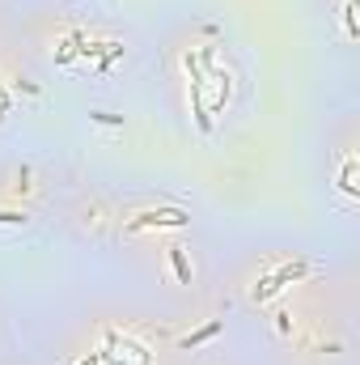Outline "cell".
Listing matches in <instances>:
<instances>
[{
  "instance_id": "obj_1",
  "label": "cell",
  "mask_w": 360,
  "mask_h": 365,
  "mask_svg": "<svg viewBox=\"0 0 360 365\" xmlns=\"http://www.w3.org/2000/svg\"><path fill=\"white\" fill-rule=\"evenodd\" d=\"M191 225V217L182 212V208H144V212H136L127 225H123V234H144V230H186Z\"/></svg>"
},
{
  "instance_id": "obj_2",
  "label": "cell",
  "mask_w": 360,
  "mask_h": 365,
  "mask_svg": "<svg viewBox=\"0 0 360 365\" xmlns=\"http://www.w3.org/2000/svg\"><path fill=\"white\" fill-rule=\"evenodd\" d=\"M309 272H314V264H305V259H301V264H284V268H275L271 276H263V280L250 289V297H255V302H268V297H275L284 284H292V280H301V276H309Z\"/></svg>"
},
{
  "instance_id": "obj_3",
  "label": "cell",
  "mask_w": 360,
  "mask_h": 365,
  "mask_svg": "<svg viewBox=\"0 0 360 365\" xmlns=\"http://www.w3.org/2000/svg\"><path fill=\"white\" fill-rule=\"evenodd\" d=\"M106 349H119V336H115V331H106ZM123 353H132V357H127V365H149V353H144L140 344H132V340H123ZM102 361L123 365V357H119V353H106Z\"/></svg>"
},
{
  "instance_id": "obj_4",
  "label": "cell",
  "mask_w": 360,
  "mask_h": 365,
  "mask_svg": "<svg viewBox=\"0 0 360 365\" xmlns=\"http://www.w3.org/2000/svg\"><path fill=\"white\" fill-rule=\"evenodd\" d=\"M221 327H225L221 319H212V323H203L199 331H191V336H182V340H179V349H186V353H191V349H199V344H208V340H216V336H221Z\"/></svg>"
},
{
  "instance_id": "obj_5",
  "label": "cell",
  "mask_w": 360,
  "mask_h": 365,
  "mask_svg": "<svg viewBox=\"0 0 360 365\" xmlns=\"http://www.w3.org/2000/svg\"><path fill=\"white\" fill-rule=\"evenodd\" d=\"M170 268H174V276H179L182 284H191V264H186V251L182 247H170Z\"/></svg>"
},
{
  "instance_id": "obj_6",
  "label": "cell",
  "mask_w": 360,
  "mask_h": 365,
  "mask_svg": "<svg viewBox=\"0 0 360 365\" xmlns=\"http://www.w3.org/2000/svg\"><path fill=\"white\" fill-rule=\"evenodd\" d=\"M339 191H344V195H360V187H356V158H348V162H344V175H339Z\"/></svg>"
},
{
  "instance_id": "obj_7",
  "label": "cell",
  "mask_w": 360,
  "mask_h": 365,
  "mask_svg": "<svg viewBox=\"0 0 360 365\" xmlns=\"http://www.w3.org/2000/svg\"><path fill=\"white\" fill-rule=\"evenodd\" d=\"M81 43H85V34H81V30H73V34H68V43L55 51V64H68V60L77 56V47H81Z\"/></svg>"
},
{
  "instance_id": "obj_8",
  "label": "cell",
  "mask_w": 360,
  "mask_h": 365,
  "mask_svg": "<svg viewBox=\"0 0 360 365\" xmlns=\"http://www.w3.org/2000/svg\"><path fill=\"white\" fill-rule=\"evenodd\" d=\"M344 34L348 38H356L360 26H356V0H344Z\"/></svg>"
},
{
  "instance_id": "obj_9",
  "label": "cell",
  "mask_w": 360,
  "mask_h": 365,
  "mask_svg": "<svg viewBox=\"0 0 360 365\" xmlns=\"http://www.w3.org/2000/svg\"><path fill=\"white\" fill-rule=\"evenodd\" d=\"M93 123H106V128H123V115H110V110H90Z\"/></svg>"
},
{
  "instance_id": "obj_10",
  "label": "cell",
  "mask_w": 360,
  "mask_h": 365,
  "mask_svg": "<svg viewBox=\"0 0 360 365\" xmlns=\"http://www.w3.org/2000/svg\"><path fill=\"white\" fill-rule=\"evenodd\" d=\"M275 331H280V336H288V331H292V314H284V310H280V314H275Z\"/></svg>"
},
{
  "instance_id": "obj_11",
  "label": "cell",
  "mask_w": 360,
  "mask_h": 365,
  "mask_svg": "<svg viewBox=\"0 0 360 365\" xmlns=\"http://www.w3.org/2000/svg\"><path fill=\"white\" fill-rule=\"evenodd\" d=\"M0 225H26V212H0Z\"/></svg>"
},
{
  "instance_id": "obj_12",
  "label": "cell",
  "mask_w": 360,
  "mask_h": 365,
  "mask_svg": "<svg viewBox=\"0 0 360 365\" xmlns=\"http://www.w3.org/2000/svg\"><path fill=\"white\" fill-rule=\"evenodd\" d=\"M9 106H13V98H9V90H4V86H0V119H4V115H9Z\"/></svg>"
},
{
  "instance_id": "obj_13",
  "label": "cell",
  "mask_w": 360,
  "mask_h": 365,
  "mask_svg": "<svg viewBox=\"0 0 360 365\" xmlns=\"http://www.w3.org/2000/svg\"><path fill=\"white\" fill-rule=\"evenodd\" d=\"M81 365H102V357H85V361H81Z\"/></svg>"
}]
</instances>
